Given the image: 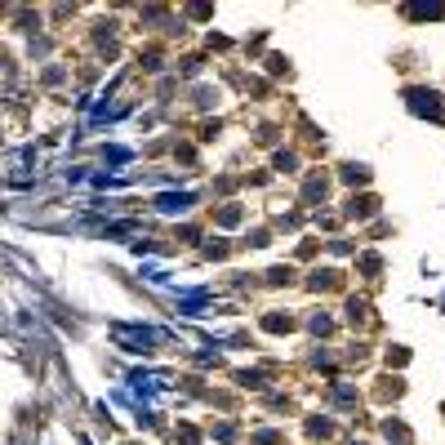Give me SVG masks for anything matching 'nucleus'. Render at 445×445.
I'll list each match as a JSON object with an SVG mask.
<instances>
[{
    "label": "nucleus",
    "mask_w": 445,
    "mask_h": 445,
    "mask_svg": "<svg viewBox=\"0 0 445 445\" xmlns=\"http://www.w3.org/2000/svg\"><path fill=\"white\" fill-rule=\"evenodd\" d=\"M112 339L116 347H125V352H156V347L165 343V334L161 330H147V326H112Z\"/></svg>",
    "instance_id": "obj_1"
},
{
    "label": "nucleus",
    "mask_w": 445,
    "mask_h": 445,
    "mask_svg": "<svg viewBox=\"0 0 445 445\" xmlns=\"http://www.w3.org/2000/svg\"><path fill=\"white\" fill-rule=\"evenodd\" d=\"M405 103H410L414 116H428V120H441L445 116V103H441L437 89H410V94H405Z\"/></svg>",
    "instance_id": "obj_2"
},
{
    "label": "nucleus",
    "mask_w": 445,
    "mask_h": 445,
    "mask_svg": "<svg viewBox=\"0 0 445 445\" xmlns=\"http://www.w3.org/2000/svg\"><path fill=\"white\" fill-rule=\"evenodd\" d=\"M9 178H14V183H22V178L31 174V165H36V147H22V152H9Z\"/></svg>",
    "instance_id": "obj_3"
},
{
    "label": "nucleus",
    "mask_w": 445,
    "mask_h": 445,
    "mask_svg": "<svg viewBox=\"0 0 445 445\" xmlns=\"http://www.w3.org/2000/svg\"><path fill=\"white\" fill-rule=\"evenodd\" d=\"M191 200H196L191 191H165V196H156V210H161V214H183Z\"/></svg>",
    "instance_id": "obj_4"
},
{
    "label": "nucleus",
    "mask_w": 445,
    "mask_h": 445,
    "mask_svg": "<svg viewBox=\"0 0 445 445\" xmlns=\"http://www.w3.org/2000/svg\"><path fill=\"white\" fill-rule=\"evenodd\" d=\"M129 383H134V392H161L165 383V374H143V370H134V374H129Z\"/></svg>",
    "instance_id": "obj_5"
},
{
    "label": "nucleus",
    "mask_w": 445,
    "mask_h": 445,
    "mask_svg": "<svg viewBox=\"0 0 445 445\" xmlns=\"http://www.w3.org/2000/svg\"><path fill=\"white\" fill-rule=\"evenodd\" d=\"M370 214H379V200L374 196H360V200L347 205V219H370Z\"/></svg>",
    "instance_id": "obj_6"
},
{
    "label": "nucleus",
    "mask_w": 445,
    "mask_h": 445,
    "mask_svg": "<svg viewBox=\"0 0 445 445\" xmlns=\"http://www.w3.org/2000/svg\"><path fill=\"white\" fill-rule=\"evenodd\" d=\"M263 330H272V334H290V330H294V321H290V316H281V312H272V316H263Z\"/></svg>",
    "instance_id": "obj_7"
},
{
    "label": "nucleus",
    "mask_w": 445,
    "mask_h": 445,
    "mask_svg": "<svg viewBox=\"0 0 445 445\" xmlns=\"http://www.w3.org/2000/svg\"><path fill=\"white\" fill-rule=\"evenodd\" d=\"M445 5H410V18H441Z\"/></svg>",
    "instance_id": "obj_8"
},
{
    "label": "nucleus",
    "mask_w": 445,
    "mask_h": 445,
    "mask_svg": "<svg viewBox=\"0 0 445 445\" xmlns=\"http://www.w3.org/2000/svg\"><path fill=\"white\" fill-rule=\"evenodd\" d=\"M343 183H370V170H365V165H347V170H343Z\"/></svg>",
    "instance_id": "obj_9"
},
{
    "label": "nucleus",
    "mask_w": 445,
    "mask_h": 445,
    "mask_svg": "<svg viewBox=\"0 0 445 445\" xmlns=\"http://www.w3.org/2000/svg\"><path fill=\"white\" fill-rule=\"evenodd\" d=\"M307 200H326V178H307Z\"/></svg>",
    "instance_id": "obj_10"
},
{
    "label": "nucleus",
    "mask_w": 445,
    "mask_h": 445,
    "mask_svg": "<svg viewBox=\"0 0 445 445\" xmlns=\"http://www.w3.org/2000/svg\"><path fill=\"white\" fill-rule=\"evenodd\" d=\"M219 223H223V227H236V223H240V210H236V205L219 210Z\"/></svg>",
    "instance_id": "obj_11"
},
{
    "label": "nucleus",
    "mask_w": 445,
    "mask_h": 445,
    "mask_svg": "<svg viewBox=\"0 0 445 445\" xmlns=\"http://www.w3.org/2000/svg\"><path fill=\"white\" fill-rule=\"evenodd\" d=\"M307 432H312V437H326V432H330V423H326V418H312V423H307Z\"/></svg>",
    "instance_id": "obj_12"
},
{
    "label": "nucleus",
    "mask_w": 445,
    "mask_h": 445,
    "mask_svg": "<svg viewBox=\"0 0 445 445\" xmlns=\"http://www.w3.org/2000/svg\"><path fill=\"white\" fill-rule=\"evenodd\" d=\"M268 281H272V285H285V281H290V268H272Z\"/></svg>",
    "instance_id": "obj_13"
},
{
    "label": "nucleus",
    "mask_w": 445,
    "mask_h": 445,
    "mask_svg": "<svg viewBox=\"0 0 445 445\" xmlns=\"http://www.w3.org/2000/svg\"><path fill=\"white\" fill-rule=\"evenodd\" d=\"M360 272H370V276H374V272H379V258H374V254H365V258H360Z\"/></svg>",
    "instance_id": "obj_14"
},
{
    "label": "nucleus",
    "mask_w": 445,
    "mask_h": 445,
    "mask_svg": "<svg viewBox=\"0 0 445 445\" xmlns=\"http://www.w3.org/2000/svg\"><path fill=\"white\" fill-rule=\"evenodd\" d=\"M312 330H316V334H330V316H312Z\"/></svg>",
    "instance_id": "obj_15"
},
{
    "label": "nucleus",
    "mask_w": 445,
    "mask_h": 445,
    "mask_svg": "<svg viewBox=\"0 0 445 445\" xmlns=\"http://www.w3.org/2000/svg\"><path fill=\"white\" fill-rule=\"evenodd\" d=\"M240 383H245V388H263V374L254 370V374H240Z\"/></svg>",
    "instance_id": "obj_16"
}]
</instances>
